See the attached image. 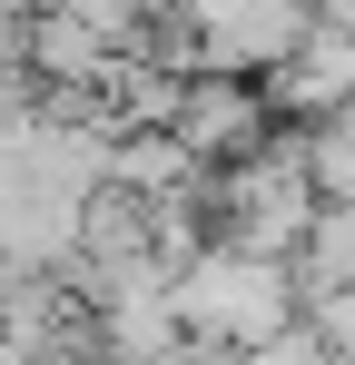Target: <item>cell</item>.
<instances>
[{"label":"cell","instance_id":"ba28073f","mask_svg":"<svg viewBox=\"0 0 355 365\" xmlns=\"http://www.w3.org/2000/svg\"><path fill=\"white\" fill-rule=\"evenodd\" d=\"M0 277H10V267H0Z\"/></svg>","mask_w":355,"mask_h":365},{"label":"cell","instance_id":"6da1fadb","mask_svg":"<svg viewBox=\"0 0 355 365\" xmlns=\"http://www.w3.org/2000/svg\"><path fill=\"white\" fill-rule=\"evenodd\" d=\"M168 306H178V336H187V346L237 356V346H277L296 316H306V277H296L287 257L197 237V247L168 267Z\"/></svg>","mask_w":355,"mask_h":365},{"label":"cell","instance_id":"5b68a950","mask_svg":"<svg viewBox=\"0 0 355 365\" xmlns=\"http://www.w3.org/2000/svg\"><path fill=\"white\" fill-rule=\"evenodd\" d=\"M306 356H316V336H306V326H287L277 346H237V356H207V346H197L187 365H306Z\"/></svg>","mask_w":355,"mask_h":365},{"label":"cell","instance_id":"3957f363","mask_svg":"<svg viewBox=\"0 0 355 365\" xmlns=\"http://www.w3.org/2000/svg\"><path fill=\"white\" fill-rule=\"evenodd\" d=\"M257 99H267V109H287V119H306V128L355 109V30L326 10V0H316V20L296 30V50L267 69V89H257Z\"/></svg>","mask_w":355,"mask_h":365},{"label":"cell","instance_id":"7a4b0ae2","mask_svg":"<svg viewBox=\"0 0 355 365\" xmlns=\"http://www.w3.org/2000/svg\"><path fill=\"white\" fill-rule=\"evenodd\" d=\"M207 197H217V227H227V247H257V257H287L306 247V227H316V178H306V158H296V138H257L247 158H227L217 178H207Z\"/></svg>","mask_w":355,"mask_h":365},{"label":"cell","instance_id":"8992f818","mask_svg":"<svg viewBox=\"0 0 355 365\" xmlns=\"http://www.w3.org/2000/svg\"><path fill=\"white\" fill-rule=\"evenodd\" d=\"M0 365H30V356H20V346H10V336H0Z\"/></svg>","mask_w":355,"mask_h":365},{"label":"cell","instance_id":"52a82bcc","mask_svg":"<svg viewBox=\"0 0 355 365\" xmlns=\"http://www.w3.org/2000/svg\"><path fill=\"white\" fill-rule=\"evenodd\" d=\"M10 10H30V0H0V20H10Z\"/></svg>","mask_w":355,"mask_h":365},{"label":"cell","instance_id":"277c9868","mask_svg":"<svg viewBox=\"0 0 355 365\" xmlns=\"http://www.w3.org/2000/svg\"><path fill=\"white\" fill-rule=\"evenodd\" d=\"M168 138L197 158V168H227V158H247V148L267 138V99H257V79L187 69V89H178V109H168Z\"/></svg>","mask_w":355,"mask_h":365}]
</instances>
